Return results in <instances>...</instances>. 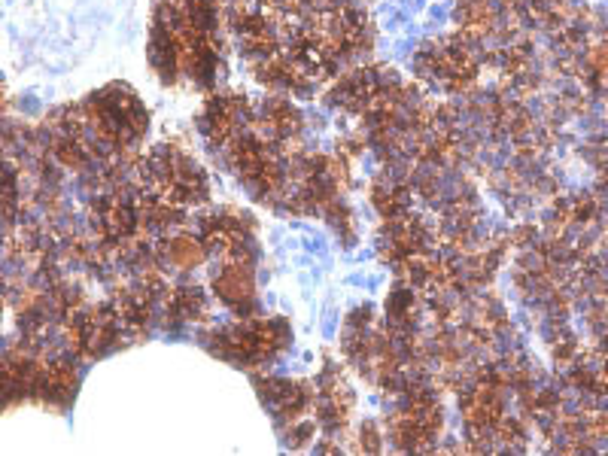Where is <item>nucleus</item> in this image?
<instances>
[{
    "instance_id": "obj_3",
    "label": "nucleus",
    "mask_w": 608,
    "mask_h": 456,
    "mask_svg": "<svg viewBox=\"0 0 608 456\" xmlns=\"http://www.w3.org/2000/svg\"><path fill=\"white\" fill-rule=\"evenodd\" d=\"M359 438H362V441H359V447H362V450H380V438H377V429H374L371 423H368V426H362Z\"/></svg>"
},
{
    "instance_id": "obj_1",
    "label": "nucleus",
    "mask_w": 608,
    "mask_h": 456,
    "mask_svg": "<svg viewBox=\"0 0 608 456\" xmlns=\"http://www.w3.org/2000/svg\"><path fill=\"white\" fill-rule=\"evenodd\" d=\"M156 250H159V256H162L168 265H174V268H180V271H192V268L204 265L207 256H210L207 244L198 241L195 235H171V238L162 241Z\"/></svg>"
},
{
    "instance_id": "obj_2",
    "label": "nucleus",
    "mask_w": 608,
    "mask_h": 456,
    "mask_svg": "<svg viewBox=\"0 0 608 456\" xmlns=\"http://www.w3.org/2000/svg\"><path fill=\"white\" fill-rule=\"evenodd\" d=\"M213 289L228 304H244L247 298H253V271H250V265L225 262V268L213 280Z\"/></svg>"
}]
</instances>
